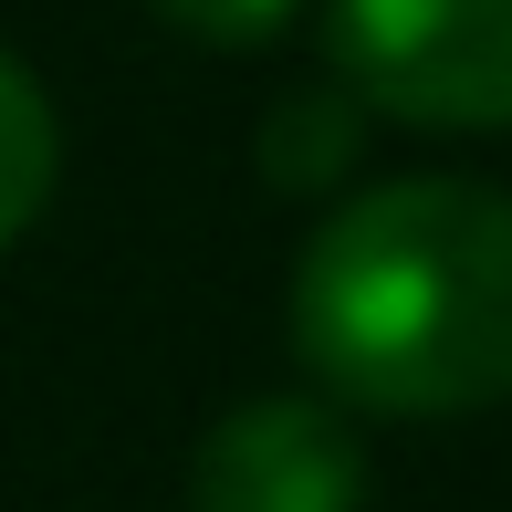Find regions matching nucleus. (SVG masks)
<instances>
[{"instance_id": "nucleus-4", "label": "nucleus", "mask_w": 512, "mask_h": 512, "mask_svg": "<svg viewBox=\"0 0 512 512\" xmlns=\"http://www.w3.org/2000/svg\"><path fill=\"white\" fill-rule=\"evenodd\" d=\"M356 147H366V105L345 95L335 74L272 95V115H262V168L283 178V189H324V178H345Z\"/></svg>"}, {"instance_id": "nucleus-5", "label": "nucleus", "mask_w": 512, "mask_h": 512, "mask_svg": "<svg viewBox=\"0 0 512 512\" xmlns=\"http://www.w3.org/2000/svg\"><path fill=\"white\" fill-rule=\"evenodd\" d=\"M53 168H63V126H53V105H42L32 63L0 53V251H11L21 230L42 220V199H53Z\"/></svg>"}, {"instance_id": "nucleus-3", "label": "nucleus", "mask_w": 512, "mask_h": 512, "mask_svg": "<svg viewBox=\"0 0 512 512\" xmlns=\"http://www.w3.org/2000/svg\"><path fill=\"white\" fill-rule=\"evenodd\" d=\"M189 512H366V450L335 398H241L189 460Z\"/></svg>"}, {"instance_id": "nucleus-2", "label": "nucleus", "mask_w": 512, "mask_h": 512, "mask_svg": "<svg viewBox=\"0 0 512 512\" xmlns=\"http://www.w3.org/2000/svg\"><path fill=\"white\" fill-rule=\"evenodd\" d=\"M324 42H335V84L387 126H512V0H335Z\"/></svg>"}, {"instance_id": "nucleus-6", "label": "nucleus", "mask_w": 512, "mask_h": 512, "mask_svg": "<svg viewBox=\"0 0 512 512\" xmlns=\"http://www.w3.org/2000/svg\"><path fill=\"white\" fill-rule=\"evenodd\" d=\"M293 11H304V0H147V21L209 42V53H251V42H272Z\"/></svg>"}, {"instance_id": "nucleus-1", "label": "nucleus", "mask_w": 512, "mask_h": 512, "mask_svg": "<svg viewBox=\"0 0 512 512\" xmlns=\"http://www.w3.org/2000/svg\"><path fill=\"white\" fill-rule=\"evenodd\" d=\"M314 398L366 418H481L512 398V189L387 178L293 262Z\"/></svg>"}]
</instances>
